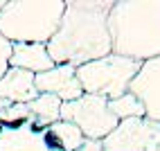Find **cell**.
Returning a JSON list of instances; mask_svg holds the SVG:
<instances>
[{
    "label": "cell",
    "instance_id": "obj_1",
    "mask_svg": "<svg viewBox=\"0 0 160 151\" xmlns=\"http://www.w3.org/2000/svg\"><path fill=\"white\" fill-rule=\"evenodd\" d=\"M111 7L113 0H66L61 25L48 43L54 66L79 68L111 54Z\"/></svg>",
    "mask_w": 160,
    "mask_h": 151
},
{
    "label": "cell",
    "instance_id": "obj_2",
    "mask_svg": "<svg viewBox=\"0 0 160 151\" xmlns=\"http://www.w3.org/2000/svg\"><path fill=\"white\" fill-rule=\"evenodd\" d=\"M108 32L115 54L140 63L160 57V0H113Z\"/></svg>",
    "mask_w": 160,
    "mask_h": 151
},
{
    "label": "cell",
    "instance_id": "obj_3",
    "mask_svg": "<svg viewBox=\"0 0 160 151\" xmlns=\"http://www.w3.org/2000/svg\"><path fill=\"white\" fill-rule=\"evenodd\" d=\"M66 0H5L0 9V36L14 43H43L57 34Z\"/></svg>",
    "mask_w": 160,
    "mask_h": 151
},
{
    "label": "cell",
    "instance_id": "obj_4",
    "mask_svg": "<svg viewBox=\"0 0 160 151\" xmlns=\"http://www.w3.org/2000/svg\"><path fill=\"white\" fill-rule=\"evenodd\" d=\"M142 63L129 57H120L111 52L97 61L83 63L77 68V79L81 90L88 95H99L106 99H115L124 93H129V86L135 79Z\"/></svg>",
    "mask_w": 160,
    "mask_h": 151
},
{
    "label": "cell",
    "instance_id": "obj_5",
    "mask_svg": "<svg viewBox=\"0 0 160 151\" xmlns=\"http://www.w3.org/2000/svg\"><path fill=\"white\" fill-rule=\"evenodd\" d=\"M61 120L72 122L86 140H104L120 124L108 108V99L88 93H83L79 99L61 104Z\"/></svg>",
    "mask_w": 160,
    "mask_h": 151
},
{
    "label": "cell",
    "instance_id": "obj_6",
    "mask_svg": "<svg viewBox=\"0 0 160 151\" xmlns=\"http://www.w3.org/2000/svg\"><path fill=\"white\" fill-rule=\"evenodd\" d=\"M104 151H160V122L149 117L122 120L102 140Z\"/></svg>",
    "mask_w": 160,
    "mask_h": 151
},
{
    "label": "cell",
    "instance_id": "obj_7",
    "mask_svg": "<svg viewBox=\"0 0 160 151\" xmlns=\"http://www.w3.org/2000/svg\"><path fill=\"white\" fill-rule=\"evenodd\" d=\"M48 126L32 117L18 124H0V151H57L48 140Z\"/></svg>",
    "mask_w": 160,
    "mask_h": 151
},
{
    "label": "cell",
    "instance_id": "obj_8",
    "mask_svg": "<svg viewBox=\"0 0 160 151\" xmlns=\"http://www.w3.org/2000/svg\"><path fill=\"white\" fill-rule=\"evenodd\" d=\"M129 93L142 102L149 120L160 122V57L149 59L140 66L135 79L129 86Z\"/></svg>",
    "mask_w": 160,
    "mask_h": 151
},
{
    "label": "cell",
    "instance_id": "obj_9",
    "mask_svg": "<svg viewBox=\"0 0 160 151\" xmlns=\"http://www.w3.org/2000/svg\"><path fill=\"white\" fill-rule=\"evenodd\" d=\"M34 83H36L38 95H54L63 104L72 102V99H79L83 95L74 66H54L48 72L36 74Z\"/></svg>",
    "mask_w": 160,
    "mask_h": 151
},
{
    "label": "cell",
    "instance_id": "obj_10",
    "mask_svg": "<svg viewBox=\"0 0 160 151\" xmlns=\"http://www.w3.org/2000/svg\"><path fill=\"white\" fill-rule=\"evenodd\" d=\"M9 68L41 74L54 68V61L48 52V45L43 43H14L9 54Z\"/></svg>",
    "mask_w": 160,
    "mask_h": 151
},
{
    "label": "cell",
    "instance_id": "obj_11",
    "mask_svg": "<svg viewBox=\"0 0 160 151\" xmlns=\"http://www.w3.org/2000/svg\"><path fill=\"white\" fill-rule=\"evenodd\" d=\"M36 74L18 70V68H9L2 77H0V97L12 104H29L32 99L38 97L36 83H34Z\"/></svg>",
    "mask_w": 160,
    "mask_h": 151
},
{
    "label": "cell",
    "instance_id": "obj_12",
    "mask_svg": "<svg viewBox=\"0 0 160 151\" xmlns=\"http://www.w3.org/2000/svg\"><path fill=\"white\" fill-rule=\"evenodd\" d=\"M48 140L57 151H74L86 138H83V133L72 122L59 120V122L48 126Z\"/></svg>",
    "mask_w": 160,
    "mask_h": 151
},
{
    "label": "cell",
    "instance_id": "obj_13",
    "mask_svg": "<svg viewBox=\"0 0 160 151\" xmlns=\"http://www.w3.org/2000/svg\"><path fill=\"white\" fill-rule=\"evenodd\" d=\"M61 99L54 95H38L36 99H32L29 106V117L38 124H54L61 120Z\"/></svg>",
    "mask_w": 160,
    "mask_h": 151
},
{
    "label": "cell",
    "instance_id": "obj_14",
    "mask_svg": "<svg viewBox=\"0 0 160 151\" xmlns=\"http://www.w3.org/2000/svg\"><path fill=\"white\" fill-rule=\"evenodd\" d=\"M108 108L117 120H133V117H147L142 102L138 99L133 93H124L115 99H108Z\"/></svg>",
    "mask_w": 160,
    "mask_h": 151
},
{
    "label": "cell",
    "instance_id": "obj_15",
    "mask_svg": "<svg viewBox=\"0 0 160 151\" xmlns=\"http://www.w3.org/2000/svg\"><path fill=\"white\" fill-rule=\"evenodd\" d=\"M29 120V106L27 104H12L0 113V124H18Z\"/></svg>",
    "mask_w": 160,
    "mask_h": 151
},
{
    "label": "cell",
    "instance_id": "obj_16",
    "mask_svg": "<svg viewBox=\"0 0 160 151\" xmlns=\"http://www.w3.org/2000/svg\"><path fill=\"white\" fill-rule=\"evenodd\" d=\"M9 54H12V43L0 36V77L9 70Z\"/></svg>",
    "mask_w": 160,
    "mask_h": 151
},
{
    "label": "cell",
    "instance_id": "obj_17",
    "mask_svg": "<svg viewBox=\"0 0 160 151\" xmlns=\"http://www.w3.org/2000/svg\"><path fill=\"white\" fill-rule=\"evenodd\" d=\"M74 151H104V149H102V140H83Z\"/></svg>",
    "mask_w": 160,
    "mask_h": 151
},
{
    "label": "cell",
    "instance_id": "obj_18",
    "mask_svg": "<svg viewBox=\"0 0 160 151\" xmlns=\"http://www.w3.org/2000/svg\"><path fill=\"white\" fill-rule=\"evenodd\" d=\"M2 5H5V0H0V9H2Z\"/></svg>",
    "mask_w": 160,
    "mask_h": 151
}]
</instances>
